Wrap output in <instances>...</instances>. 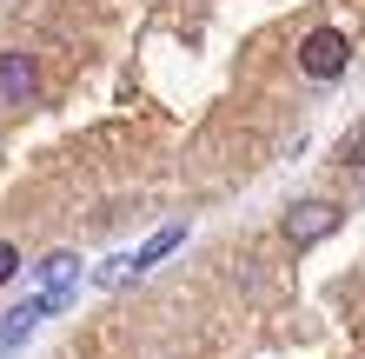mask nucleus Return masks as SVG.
<instances>
[{
    "instance_id": "6",
    "label": "nucleus",
    "mask_w": 365,
    "mask_h": 359,
    "mask_svg": "<svg viewBox=\"0 0 365 359\" xmlns=\"http://www.w3.org/2000/svg\"><path fill=\"white\" fill-rule=\"evenodd\" d=\"M34 280H40V293H47L53 306H67V293H73V280H80V260H73V253H47Z\"/></svg>"
},
{
    "instance_id": "5",
    "label": "nucleus",
    "mask_w": 365,
    "mask_h": 359,
    "mask_svg": "<svg viewBox=\"0 0 365 359\" xmlns=\"http://www.w3.org/2000/svg\"><path fill=\"white\" fill-rule=\"evenodd\" d=\"M47 313H60V306L47 300V293H34L27 306H14L7 320H0V353H14V346H20V340H27V333L40 326V320H47Z\"/></svg>"
},
{
    "instance_id": "7",
    "label": "nucleus",
    "mask_w": 365,
    "mask_h": 359,
    "mask_svg": "<svg viewBox=\"0 0 365 359\" xmlns=\"http://www.w3.org/2000/svg\"><path fill=\"white\" fill-rule=\"evenodd\" d=\"M339 166H352V173L365 166V120H359L352 133H346V146H339Z\"/></svg>"
},
{
    "instance_id": "1",
    "label": "nucleus",
    "mask_w": 365,
    "mask_h": 359,
    "mask_svg": "<svg viewBox=\"0 0 365 359\" xmlns=\"http://www.w3.org/2000/svg\"><path fill=\"white\" fill-rule=\"evenodd\" d=\"M352 60V40L339 27H312L306 40H299V67H306V80H339Z\"/></svg>"
},
{
    "instance_id": "4",
    "label": "nucleus",
    "mask_w": 365,
    "mask_h": 359,
    "mask_svg": "<svg viewBox=\"0 0 365 359\" xmlns=\"http://www.w3.org/2000/svg\"><path fill=\"white\" fill-rule=\"evenodd\" d=\"M34 93H40V67L27 54H0V100H20L27 107Z\"/></svg>"
},
{
    "instance_id": "3",
    "label": "nucleus",
    "mask_w": 365,
    "mask_h": 359,
    "mask_svg": "<svg viewBox=\"0 0 365 359\" xmlns=\"http://www.w3.org/2000/svg\"><path fill=\"white\" fill-rule=\"evenodd\" d=\"M339 226V206H326V200H299L292 213H286V240L292 246H319Z\"/></svg>"
},
{
    "instance_id": "2",
    "label": "nucleus",
    "mask_w": 365,
    "mask_h": 359,
    "mask_svg": "<svg viewBox=\"0 0 365 359\" xmlns=\"http://www.w3.org/2000/svg\"><path fill=\"white\" fill-rule=\"evenodd\" d=\"M180 240H186V226H160V233L146 240L140 253H126V260L100 266V286H126V280H140V273H153V266H160V260H166V253H173Z\"/></svg>"
},
{
    "instance_id": "8",
    "label": "nucleus",
    "mask_w": 365,
    "mask_h": 359,
    "mask_svg": "<svg viewBox=\"0 0 365 359\" xmlns=\"http://www.w3.org/2000/svg\"><path fill=\"white\" fill-rule=\"evenodd\" d=\"M14 273H20V253H14L7 240H0V286H7V280H14Z\"/></svg>"
}]
</instances>
